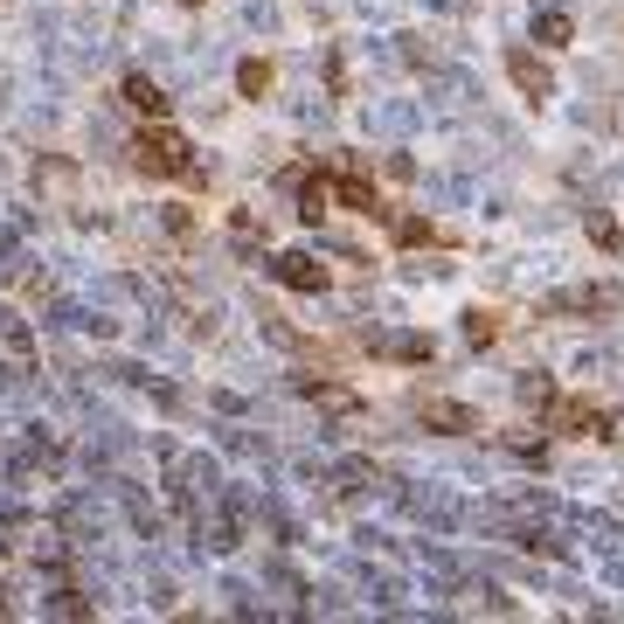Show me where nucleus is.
<instances>
[{
	"mask_svg": "<svg viewBox=\"0 0 624 624\" xmlns=\"http://www.w3.org/2000/svg\"><path fill=\"white\" fill-rule=\"evenodd\" d=\"M132 167L154 174V181H195V146H187L167 119H154L139 139H132Z\"/></svg>",
	"mask_w": 624,
	"mask_h": 624,
	"instance_id": "obj_1",
	"label": "nucleus"
},
{
	"mask_svg": "<svg viewBox=\"0 0 624 624\" xmlns=\"http://www.w3.org/2000/svg\"><path fill=\"white\" fill-rule=\"evenodd\" d=\"M541 430H555V438H603V409L590 395H555L541 409Z\"/></svg>",
	"mask_w": 624,
	"mask_h": 624,
	"instance_id": "obj_2",
	"label": "nucleus"
},
{
	"mask_svg": "<svg viewBox=\"0 0 624 624\" xmlns=\"http://www.w3.org/2000/svg\"><path fill=\"white\" fill-rule=\"evenodd\" d=\"M541 313H562V319H590V313H624V285H611V278H597V285H570L555 292Z\"/></svg>",
	"mask_w": 624,
	"mask_h": 624,
	"instance_id": "obj_3",
	"label": "nucleus"
},
{
	"mask_svg": "<svg viewBox=\"0 0 624 624\" xmlns=\"http://www.w3.org/2000/svg\"><path fill=\"white\" fill-rule=\"evenodd\" d=\"M271 278L285 292H333V264L327 257H313V250H285V257H271Z\"/></svg>",
	"mask_w": 624,
	"mask_h": 624,
	"instance_id": "obj_4",
	"label": "nucleus"
},
{
	"mask_svg": "<svg viewBox=\"0 0 624 624\" xmlns=\"http://www.w3.org/2000/svg\"><path fill=\"white\" fill-rule=\"evenodd\" d=\"M416 416H424V430H438V438H472V430H479V409L458 403V395H416Z\"/></svg>",
	"mask_w": 624,
	"mask_h": 624,
	"instance_id": "obj_5",
	"label": "nucleus"
},
{
	"mask_svg": "<svg viewBox=\"0 0 624 624\" xmlns=\"http://www.w3.org/2000/svg\"><path fill=\"white\" fill-rule=\"evenodd\" d=\"M506 77H514V90H521L527 105H548V98H555V70H548L535 49H506Z\"/></svg>",
	"mask_w": 624,
	"mask_h": 624,
	"instance_id": "obj_6",
	"label": "nucleus"
},
{
	"mask_svg": "<svg viewBox=\"0 0 624 624\" xmlns=\"http://www.w3.org/2000/svg\"><path fill=\"white\" fill-rule=\"evenodd\" d=\"M327 181H333V201H340V208H354V216H389L382 195H375V181L362 174V167H340V174H327Z\"/></svg>",
	"mask_w": 624,
	"mask_h": 624,
	"instance_id": "obj_7",
	"label": "nucleus"
},
{
	"mask_svg": "<svg viewBox=\"0 0 624 624\" xmlns=\"http://www.w3.org/2000/svg\"><path fill=\"white\" fill-rule=\"evenodd\" d=\"M298 395L319 403V409H333V416H354V409H362V389H354V382H327V375H298Z\"/></svg>",
	"mask_w": 624,
	"mask_h": 624,
	"instance_id": "obj_8",
	"label": "nucleus"
},
{
	"mask_svg": "<svg viewBox=\"0 0 624 624\" xmlns=\"http://www.w3.org/2000/svg\"><path fill=\"white\" fill-rule=\"evenodd\" d=\"M119 98L139 111V119H167V90H160L154 77H125V84H119Z\"/></svg>",
	"mask_w": 624,
	"mask_h": 624,
	"instance_id": "obj_9",
	"label": "nucleus"
},
{
	"mask_svg": "<svg viewBox=\"0 0 624 624\" xmlns=\"http://www.w3.org/2000/svg\"><path fill=\"white\" fill-rule=\"evenodd\" d=\"M375 354H389V362H430L438 340L430 333H389V340H375Z\"/></svg>",
	"mask_w": 624,
	"mask_h": 624,
	"instance_id": "obj_10",
	"label": "nucleus"
},
{
	"mask_svg": "<svg viewBox=\"0 0 624 624\" xmlns=\"http://www.w3.org/2000/svg\"><path fill=\"white\" fill-rule=\"evenodd\" d=\"M583 230H590V243H597L603 257H624V230H617L611 208H590V216H583Z\"/></svg>",
	"mask_w": 624,
	"mask_h": 624,
	"instance_id": "obj_11",
	"label": "nucleus"
},
{
	"mask_svg": "<svg viewBox=\"0 0 624 624\" xmlns=\"http://www.w3.org/2000/svg\"><path fill=\"white\" fill-rule=\"evenodd\" d=\"M271 84H278V70L264 63V56H243V63H236V90H243V98H271Z\"/></svg>",
	"mask_w": 624,
	"mask_h": 624,
	"instance_id": "obj_12",
	"label": "nucleus"
},
{
	"mask_svg": "<svg viewBox=\"0 0 624 624\" xmlns=\"http://www.w3.org/2000/svg\"><path fill=\"white\" fill-rule=\"evenodd\" d=\"M535 42H541V49H570V42H576V22H570L562 8H548V14H535Z\"/></svg>",
	"mask_w": 624,
	"mask_h": 624,
	"instance_id": "obj_13",
	"label": "nucleus"
},
{
	"mask_svg": "<svg viewBox=\"0 0 624 624\" xmlns=\"http://www.w3.org/2000/svg\"><path fill=\"white\" fill-rule=\"evenodd\" d=\"M395 243H409V250H424V243H451L430 216H395Z\"/></svg>",
	"mask_w": 624,
	"mask_h": 624,
	"instance_id": "obj_14",
	"label": "nucleus"
},
{
	"mask_svg": "<svg viewBox=\"0 0 624 624\" xmlns=\"http://www.w3.org/2000/svg\"><path fill=\"white\" fill-rule=\"evenodd\" d=\"M465 340H472V347H493V340H500V313L493 306H472L465 313Z\"/></svg>",
	"mask_w": 624,
	"mask_h": 624,
	"instance_id": "obj_15",
	"label": "nucleus"
},
{
	"mask_svg": "<svg viewBox=\"0 0 624 624\" xmlns=\"http://www.w3.org/2000/svg\"><path fill=\"white\" fill-rule=\"evenodd\" d=\"M521 403L527 409H548V403H555V382H548V375H521Z\"/></svg>",
	"mask_w": 624,
	"mask_h": 624,
	"instance_id": "obj_16",
	"label": "nucleus"
},
{
	"mask_svg": "<svg viewBox=\"0 0 624 624\" xmlns=\"http://www.w3.org/2000/svg\"><path fill=\"white\" fill-rule=\"evenodd\" d=\"M603 444H624V409H603Z\"/></svg>",
	"mask_w": 624,
	"mask_h": 624,
	"instance_id": "obj_17",
	"label": "nucleus"
},
{
	"mask_svg": "<svg viewBox=\"0 0 624 624\" xmlns=\"http://www.w3.org/2000/svg\"><path fill=\"white\" fill-rule=\"evenodd\" d=\"M181 8H208V0H181Z\"/></svg>",
	"mask_w": 624,
	"mask_h": 624,
	"instance_id": "obj_18",
	"label": "nucleus"
}]
</instances>
